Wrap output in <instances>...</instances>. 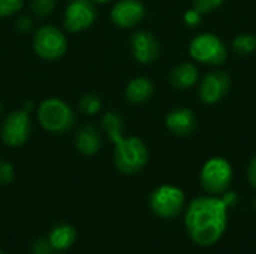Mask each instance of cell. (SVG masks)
Masks as SVG:
<instances>
[{
	"label": "cell",
	"instance_id": "17",
	"mask_svg": "<svg viewBox=\"0 0 256 254\" xmlns=\"http://www.w3.org/2000/svg\"><path fill=\"white\" fill-rule=\"evenodd\" d=\"M76 240V231L69 225H57L48 235V243L54 250H68Z\"/></svg>",
	"mask_w": 256,
	"mask_h": 254
},
{
	"label": "cell",
	"instance_id": "11",
	"mask_svg": "<svg viewBox=\"0 0 256 254\" xmlns=\"http://www.w3.org/2000/svg\"><path fill=\"white\" fill-rule=\"evenodd\" d=\"M130 49L136 61L142 64H148L159 57L160 45L153 33L142 30V31H136L130 37Z\"/></svg>",
	"mask_w": 256,
	"mask_h": 254
},
{
	"label": "cell",
	"instance_id": "5",
	"mask_svg": "<svg viewBox=\"0 0 256 254\" xmlns=\"http://www.w3.org/2000/svg\"><path fill=\"white\" fill-rule=\"evenodd\" d=\"M190 57L202 64L219 66L225 63L228 51L219 36L213 33H201L195 36L189 45Z\"/></svg>",
	"mask_w": 256,
	"mask_h": 254
},
{
	"label": "cell",
	"instance_id": "25",
	"mask_svg": "<svg viewBox=\"0 0 256 254\" xmlns=\"http://www.w3.org/2000/svg\"><path fill=\"white\" fill-rule=\"evenodd\" d=\"M183 19H184V22H186L189 27H195V25H198V24L201 22V19H202V13H201V12H198L195 7H192V9H189V10L184 13Z\"/></svg>",
	"mask_w": 256,
	"mask_h": 254
},
{
	"label": "cell",
	"instance_id": "28",
	"mask_svg": "<svg viewBox=\"0 0 256 254\" xmlns=\"http://www.w3.org/2000/svg\"><path fill=\"white\" fill-rule=\"evenodd\" d=\"M248 180H249L250 186L256 189V156L250 160V163L248 166Z\"/></svg>",
	"mask_w": 256,
	"mask_h": 254
},
{
	"label": "cell",
	"instance_id": "20",
	"mask_svg": "<svg viewBox=\"0 0 256 254\" xmlns=\"http://www.w3.org/2000/svg\"><path fill=\"white\" fill-rule=\"evenodd\" d=\"M78 108L81 109V112H84L87 115H93V114H96V112L100 111V108H102V99L96 93L84 94L80 99V102H78Z\"/></svg>",
	"mask_w": 256,
	"mask_h": 254
},
{
	"label": "cell",
	"instance_id": "27",
	"mask_svg": "<svg viewBox=\"0 0 256 254\" xmlns=\"http://www.w3.org/2000/svg\"><path fill=\"white\" fill-rule=\"evenodd\" d=\"M16 28H18L20 33H27L32 28V19H30V16H27V15L21 16L16 21Z\"/></svg>",
	"mask_w": 256,
	"mask_h": 254
},
{
	"label": "cell",
	"instance_id": "33",
	"mask_svg": "<svg viewBox=\"0 0 256 254\" xmlns=\"http://www.w3.org/2000/svg\"><path fill=\"white\" fill-rule=\"evenodd\" d=\"M0 254H4V253H3V252H2V250H0Z\"/></svg>",
	"mask_w": 256,
	"mask_h": 254
},
{
	"label": "cell",
	"instance_id": "22",
	"mask_svg": "<svg viewBox=\"0 0 256 254\" xmlns=\"http://www.w3.org/2000/svg\"><path fill=\"white\" fill-rule=\"evenodd\" d=\"M22 7V0H0V18L9 16Z\"/></svg>",
	"mask_w": 256,
	"mask_h": 254
},
{
	"label": "cell",
	"instance_id": "8",
	"mask_svg": "<svg viewBox=\"0 0 256 254\" xmlns=\"http://www.w3.org/2000/svg\"><path fill=\"white\" fill-rule=\"evenodd\" d=\"M30 109L22 108L10 112L2 126V139L9 147H21L30 136Z\"/></svg>",
	"mask_w": 256,
	"mask_h": 254
},
{
	"label": "cell",
	"instance_id": "23",
	"mask_svg": "<svg viewBox=\"0 0 256 254\" xmlns=\"http://www.w3.org/2000/svg\"><path fill=\"white\" fill-rule=\"evenodd\" d=\"M224 1L225 0H194V7L204 15V13L216 10L219 6H222Z\"/></svg>",
	"mask_w": 256,
	"mask_h": 254
},
{
	"label": "cell",
	"instance_id": "6",
	"mask_svg": "<svg viewBox=\"0 0 256 254\" xmlns=\"http://www.w3.org/2000/svg\"><path fill=\"white\" fill-rule=\"evenodd\" d=\"M148 205L153 214L160 219H174L184 208V193L176 186H159L148 198Z\"/></svg>",
	"mask_w": 256,
	"mask_h": 254
},
{
	"label": "cell",
	"instance_id": "1",
	"mask_svg": "<svg viewBox=\"0 0 256 254\" xmlns=\"http://www.w3.org/2000/svg\"><path fill=\"white\" fill-rule=\"evenodd\" d=\"M228 225V207L222 198H195L186 210L184 226L190 240L200 247L214 246L225 234Z\"/></svg>",
	"mask_w": 256,
	"mask_h": 254
},
{
	"label": "cell",
	"instance_id": "13",
	"mask_svg": "<svg viewBox=\"0 0 256 254\" xmlns=\"http://www.w3.org/2000/svg\"><path fill=\"white\" fill-rule=\"evenodd\" d=\"M165 124L168 130L176 136H189L196 130L198 121L192 109L189 108H174L168 112Z\"/></svg>",
	"mask_w": 256,
	"mask_h": 254
},
{
	"label": "cell",
	"instance_id": "26",
	"mask_svg": "<svg viewBox=\"0 0 256 254\" xmlns=\"http://www.w3.org/2000/svg\"><path fill=\"white\" fill-rule=\"evenodd\" d=\"M51 252V246L46 240H36L32 246V253L33 254H50Z\"/></svg>",
	"mask_w": 256,
	"mask_h": 254
},
{
	"label": "cell",
	"instance_id": "21",
	"mask_svg": "<svg viewBox=\"0 0 256 254\" xmlns=\"http://www.w3.org/2000/svg\"><path fill=\"white\" fill-rule=\"evenodd\" d=\"M54 6H56V0H33L32 1V10L39 18H44L48 13H51Z\"/></svg>",
	"mask_w": 256,
	"mask_h": 254
},
{
	"label": "cell",
	"instance_id": "30",
	"mask_svg": "<svg viewBox=\"0 0 256 254\" xmlns=\"http://www.w3.org/2000/svg\"><path fill=\"white\" fill-rule=\"evenodd\" d=\"M92 1H98V3H105V1H108V0H92Z\"/></svg>",
	"mask_w": 256,
	"mask_h": 254
},
{
	"label": "cell",
	"instance_id": "10",
	"mask_svg": "<svg viewBox=\"0 0 256 254\" xmlns=\"http://www.w3.org/2000/svg\"><path fill=\"white\" fill-rule=\"evenodd\" d=\"M96 19V10L92 0H72L64 13V27L68 31H81L88 28Z\"/></svg>",
	"mask_w": 256,
	"mask_h": 254
},
{
	"label": "cell",
	"instance_id": "15",
	"mask_svg": "<svg viewBox=\"0 0 256 254\" xmlns=\"http://www.w3.org/2000/svg\"><path fill=\"white\" fill-rule=\"evenodd\" d=\"M198 78H200V72L194 63H182L176 66L170 75L171 84L178 90L192 88L198 82Z\"/></svg>",
	"mask_w": 256,
	"mask_h": 254
},
{
	"label": "cell",
	"instance_id": "31",
	"mask_svg": "<svg viewBox=\"0 0 256 254\" xmlns=\"http://www.w3.org/2000/svg\"><path fill=\"white\" fill-rule=\"evenodd\" d=\"M254 205H255V210H256V198H255V202H254Z\"/></svg>",
	"mask_w": 256,
	"mask_h": 254
},
{
	"label": "cell",
	"instance_id": "32",
	"mask_svg": "<svg viewBox=\"0 0 256 254\" xmlns=\"http://www.w3.org/2000/svg\"><path fill=\"white\" fill-rule=\"evenodd\" d=\"M0 112H2V103H0Z\"/></svg>",
	"mask_w": 256,
	"mask_h": 254
},
{
	"label": "cell",
	"instance_id": "24",
	"mask_svg": "<svg viewBox=\"0 0 256 254\" xmlns=\"http://www.w3.org/2000/svg\"><path fill=\"white\" fill-rule=\"evenodd\" d=\"M14 180V166L9 162L0 160V184H9Z\"/></svg>",
	"mask_w": 256,
	"mask_h": 254
},
{
	"label": "cell",
	"instance_id": "2",
	"mask_svg": "<svg viewBox=\"0 0 256 254\" xmlns=\"http://www.w3.org/2000/svg\"><path fill=\"white\" fill-rule=\"evenodd\" d=\"M148 162V150L140 138H122L116 142L114 163L116 168L126 175L140 172Z\"/></svg>",
	"mask_w": 256,
	"mask_h": 254
},
{
	"label": "cell",
	"instance_id": "29",
	"mask_svg": "<svg viewBox=\"0 0 256 254\" xmlns=\"http://www.w3.org/2000/svg\"><path fill=\"white\" fill-rule=\"evenodd\" d=\"M222 201H224V204L230 208V207H232V205H236V204H237L238 196H237V193H236V192H225V193H224V196H222Z\"/></svg>",
	"mask_w": 256,
	"mask_h": 254
},
{
	"label": "cell",
	"instance_id": "16",
	"mask_svg": "<svg viewBox=\"0 0 256 254\" xmlns=\"http://www.w3.org/2000/svg\"><path fill=\"white\" fill-rule=\"evenodd\" d=\"M154 91V85L148 78L138 76L132 79L126 87V97L132 103H144L147 102Z\"/></svg>",
	"mask_w": 256,
	"mask_h": 254
},
{
	"label": "cell",
	"instance_id": "12",
	"mask_svg": "<svg viewBox=\"0 0 256 254\" xmlns=\"http://www.w3.org/2000/svg\"><path fill=\"white\" fill-rule=\"evenodd\" d=\"M146 15L144 4L138 0H120L111 10V19L122 28H130L142 21Z\"/></svg>",
	"mask_w": 256,
	"mask_h": 254
},
{
	"label": "cell",
	"instance_id": "19",
	"mask_svg": "<svg viewBox=\"0 0 256 254\" xmlns=\"http://www.w3.org/2000/svg\"><path fill=\"white\" fill-rule=\"evenodd\" d=\"M232 48L238 55H249L255 52L256 49V36L250 33H242L234 37Z\"/></svg>",
	"mask_w": 256,
	"mask_h": 254
},
{
	"label": "cell",
	"instance_id": "4",
	"mask_svg": "<svg viewBox=\"0 0 256 254\" xmlns=\"http://www.w3.org/2000/svg\"><path fill=\"white\" fill-rule=\"evenodd\" d=\"M232 178H234L232 166L224 157H213L207 160L200 175L202 189L213 196L224 195L231 186Z\"/></svg>",
	"mask_w": 256,
	"mask_h": 254
},
{
	"label": "cell",
	"instance_id": "3",
	"mask_svg": "<svg viewBox=\"0 0 256 254\" xmlns=\"http://www.w3.org/2000/svg\"><path fill=\"white\" fill-rule=\"evenodd\" d=\"M38 118L42 127L52 133H64L75 123L72 108L60 99H46L38 109Z\"/></svg>",
	"mask_w": 256,
	"mask_h": 254
},
{
	"label": "cell",
	"instance_id": "18",
	"mask_svg": "<svg viewBox=\"0 0 256 254\" xmlns=\"http://www.w3.org/2000/svg\"><path fill=\"white\" fill-rule=\"evenodd\" d=\"M102 126H104V130L106 132V135L110 136V139L114 144L123 138L124 123H123V117L118 112H116V111L105 112L104 117H102Z\"/></svg>",
	"mask_w": 256,
	"mask_h": 254
},
{
	"label": "cell",
	"instance_id": "14",
	"mask_svg": "<svg viewBox=\"0 0 256 254\" xmlns=\"http://www.w3.org/2000/svg\"><path fill=\"white\" fill-rule=\"evenodd\" d=\"M75 145H76V150L84 156L96 154L102 147V139H100L99 130L93 124L82 126L76 133Z\"/></svg>",
	"mask_w": 256,
	"mask_h": 254
},
{
	"label": "cell",
	"instance_id": "9",
	"mask_svg": "<svg viewBox=\"0 0 256 254\" xmlns=\"http://www.w3.org/2000/svg\"><path fill=\"white\" fill-rule=\"evenodd\" d=\"M231 88V76L228 72L214 70L207 73L200 85V97L207 105H214L226 97Z\"/></svg>",
	"mask_w": 256,
	"mask_h": 254
},
{
	"label": "cell",
	"instance_id": "7",
	"mask_svg": "<svg viewBox=\"0 0 256 254\" xmlns=\"http://www.w3.org/2000/svg\"><path fill=\"white\" fill-rule=\"evenodd\" d=\"M33 48L39 57L45 60H57L66 52L68 42L64 34L57 27L44 25L34 34Z\"/></svg>",
	"mask_w": 256,
	"mask_h": 254
}]
</instances>
